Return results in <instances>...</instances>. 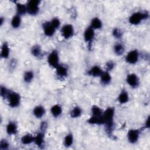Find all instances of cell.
<instances>
[{"instance_id": "obj_35", "label": "cell", "mask_w": 150, "mask_h": 150, "mask_svg": "<svg viewBox=\"0 0 150 150\" xmlns=\"http://www.w3.org/2000/svg\"><path fill=\"white\" fill-rule=\"evenodd\" d=\"M115 64L113 60H108L107 61L105 64V71L110 72V71L112 70L115 67Z\"/></svg>"}, {"instance_id": "obj_16", "label": "cell", "mask_w": 150, "mask_h": 150, "mask_svg": "<svg viewBox=\"0 0 150 150\" xmlns=\"http://www.w3.org/2000/svg\"><path fill=\"white\" fill-rule=\"evenodd\" d=\"M129 100V96L128 91L125 89L122 88L120 91L118 97L117 101L120 104H127Z\"/></svg>"}, {"instance_id": "obj_17", "label": "cell", "mask_w": 150, "mask_h": 150, "mask_svg": "<svg viewBox=\"0 0 150 150\" xmlns=\"http://www.w3.org/2000/svg\"><path fill=\"white\" fill-rule=\"evenodd\" d=\"M32 113L36 118L40 119L45 115L46 110L42 105H38L33 108Z\"/></svg>"}, {"instance_id": "obj_22", "label": "cell", "mask_w": 150, "mask_h": 150, "mask_svg": "<svg viewBox=\"0 0 150 150\" xmlns=\"http://www.w3.org/2000/svg\"><path fill=\"white\" fill-rule=\"evenodd\" d=\"M87 122L90 125H102L104 124L103 115L101 116H93L91 115L87 120Z\"/></svg>"}, {"instance_id": "obj_20", "label": "cell", "mask_w": 150, "mask_h": 150, "mask_svg": "<svg viewBox=\"0 0 150 150\" xmlns=\"http://www.w3.org/2000/svg\"><path fill=\"white\" fill-rule=\"evenodd\" d=\"M63 112V108L60 104H56L53 105L50 108V113L54 118L59 117Z\"/></svg>"}, {"instance_id": "obj_1", "label": "cell", "mask_w": 150, "mask_h": 150, "mask_svg": "<svg viewBox=\"0 0 150 150\" xmlns=\"http://www.w3.org/2000/svg\"><path fill=\"white\" fill-rule=\"evenodd\" d=\"M114 117L115 108L114 107H107L104 110L103 113V118L104 121V125L105 129L108 135H111L114 129Z\"/></svg>"}, {"instance_id": "obj_32", "label": "cell", "mask_w": 150, "mask_h": 150, "mask_svg": "<svg viewBox=\"0 0 150 150\" xmlns=\"http://www.w3.org/2000/svg\"><path fill=\"white\" fill-rule=\"evenodd\" d=\"M112 35L117 39H121L123 36L122 30L118 28H115L112 29Z\"/></svg>"}, {"instance_id": "obj_7", "label": "cell", "mask_w": 150, "mask_h": 150, "mask_svg": "<svg viewBox=\"0 0 150 150\" xmlns=\"http://www.w3.org/2000/svg\"><path fill=\"white\" fill-rule=\"evenodd\" d=\"M62 36L66 40L71 39L74 35V28L71 24L67 23L63 25L60 29Z\"/></svg>"}, {"instance_id": "obj_25", "label": "cell", "mask_w": 150, "mask_h": 150, "mask_svg": "<svg viewBox=\"0 0 150 150\" xmlns=\"http://www.w3.org/2000/svg\"><path fill=\"white\" fill-rule=\"evenodd\" d=\"M34 137L35 136H33L32 134L30 133L25 134V135H22V137L21 138V142L22 144L25 145H30L33 143Z\"/></svg>"}, {"instance_id": "obj_8", "label": "cell", "mask_w": 150, "mask_h": 150, "mask_svg": "<svg viewBox=\"0 0 150 150\" xmlns=\"http://www.w3.org/2000/svg\"><path fill=\"white\" fill-rule=\"evenodd\" d=\"M125 80L128 85L132 88H137L140 84V80L139 77L137 74L134 73L128 74L126 77Z\"/></svg>"}, {"instance_id": "obj_31", "label": "cell", "mask_w": 150, "mask_h": 150, "mask_svg": "<svg viewBox=\"0 0 150 150\" xmlns=\"http://www.w3.org/2000/svg\"><path fill=\"white\" fill-rule=\"evenodd\" d=\"M104 110L97 105H93L91 108V115L93 116H101Z\"/></svg>"}, {"instance_id": "obj_19", "label": "cell", "mask_w": 150, "mask_h": 150, "mask_svg": "<svg viewBox=\"0 0 150 150\" xmlns=\"http://www.w3.org/2000/svg\"><path fill=\"white\" fill-rule=\"evenodd\" d=\"M100 83L103 86H107L111 83L112 77L110 72L104 71L103 72L101 75L100 77Z\"/></svg>"}, {"instance_id": "obj_4", "label": "cell", "mask_w": 150, "mask_h": 150, "mask_svg": "<svg viewBox=\"0 0 150 150\" xmlns=\"http://www.w3.org/2000/svg\"><path fill=\"white\" fill-rule=\"evenodd\" d=\"M47 62L50 67L54 69H56L59 66L60 57L57 50L53 49L49 53L47 57Z\"/></svg>"}, {"instance_id": "obj_39", "label": "cell", "mask_w": 150, "mask_h": 150, "mask_svg": "<svg viewBox=\"0 0 150 150\" xmlns=\"http://www.w3.org/2000/svg\"><path fill=\"white\" fill-rule=\"evenodd\" d=\"M144 128H149V116H148L145 120V125H144Z\"/></svg>"}, {"instance_id": "obj_30", "label": "cell", "mask_w": 150, "mask_h": 150, "mask_svg": "<svg viewBox=\"0 0 150 150\" xmlns=\"http://www.w3.org/2000/svg\"><path fill=\"white\" fill-rule=\"evenodd\" d=\"M35 74L32 70H27L23 74V80L25 83H30L34 79Z\"/></svg>"}, {"instance_id": "obj_2", "label": "cell", "mask_w": 150, "mask_h": 150, "mask_svg": "<svg viewBox=\"0 0 150 150\" xmlns=\"http://www.w3.org/2000/svg\"><path fill=\"white\" fill-rule=\"evenodd\" d=\"M149 18V12L146 11H139L132 13L128 18L129 23L132 25H139L143 21Z\"/></svg>"}, {"instance_id": "obj_37", "label": "cell", "mask_w": 150, "mask_h": 150, "mask_svg": "<svg viewBox=\"0 0 150 150\" xmlns=\"http://www.w3.org/2000/svg\"><path fill=\"white\" fill-rule=\"evenodd\" d=\"M47 127H48L47 121H42L40 124V131L45 132L47 129Z\"/></svg>"}, {"instance_id": "obj_10", "label": "cell", "mask_w": 150, "mask_h": 150, "mask_svg": "<svg viewBox=\"0 0 150 150\" xmlns=\"http://www.w3.org/2000/svg\"><path fill=\"white\" fill-rule=\"evenodd\" d=\"M56 75L60 80H64L67 78L69 75V68L65 64H60L56 69Z\"/></svg>"}, {"instance_id": "obj_14", "label": "cell", "mask_w": 150, "mask_h": 150, "mask_svg": "<svg viewBox=\"0 0 150 150\" xmlns=\"http://www.w3.org/2000/svg\"><path fill=\"white\" fill-rule=\"evenodd\" d=\"M6 132L8 135H16L18 132V126L15 121H9L6 125Z\"/></svg>"}, {"instance_id": "obj_33", "label": "cell", "mask_w": 150, "mask_h": 150, "mask_svg": "<svg viewBox=\"0 0 150 150\" xmlns=\"http://www.w3.org/2000/svg\"><path fill=\"white\" fill-rule=\"evenodd\" d=\"M10 90L8 89L6 86L1 85L0 87V95L1 97L4 99H6V97L9 93Z\"/></svg>"}, {"instance_id": "obj_21", "label": "cell", "mask_w": 150, "mask_h": 150, "mask_svg": "<svg viewBox=\"0 0 150 150\" xmlns=\"http://www.w3.org/2000/svg\"><path fill=\"white\" fill-rule=\"evenodd\" d=\"M16 8V14L22 16L28 13L26 4H23L20 2H16L15 4Z\"/></svg>"}, {"instance_id": "obj_3", "label": "cell", "mask_w": 150, "mask_h": 150, "mask_svg": "<svg viewBox=\"0 0 150 150\" xmlns=\"http://www.w3.org/2000/svg\"><path fill=\"white\" fill-rule=\"evenodd\" d=\"M6 100L10 107L16 108L21 104V96L19 93L10 90Z\"/></svg>"}, {"instance_id": "obj_34", "label": "cell", "mask_w": 150, "mask_h": 150, "mask_svg": "<svg viewBox=\"0 0 150 150\" xmlns=\"http://www.w3.org/2000/svg\"><path fill=\"white\" fill-rule=\"evenodd\" d=\"M10 146V144L6 139H2L0 141V149L6 150L8 149Z\"/></svg>"}, {"instance_id": "obj_40", "label": "cell", "mask_w": 150, "mask_h": 150, "mask_svg": "<svg viewBox=\"0 0 150 150\" xmlns=\"http://www.w3.org/2000/svg\"><path fill=\"white\" fill-rule=\"evenodd\" d=\"M5 18L4 17H3V16H1V18H0V26L1 27L2 25H3V24L4 23V22H5Z\"/></svg>"}, {"instance_id": "obj_36", "label": "cell", "mask_w": 150, "mask_h": 150, "mask_svg": "<svg viewBox=\"0 0 150 150\" xmlns=\"http://www.w3.org/2000/svg\"><path fill=\"white\" fill-rule=\"evenodd\" d=\"M51 24L53 25V26L56 29H58L61 25V22L60 21V19L57 18V17H54L53 18H52L50 21Z\"/></svg>"}, {"instance_id": "obj_29", "label": "cell", "mask_w": 150, "mask_h": 150, "mask_svg": "<svg viewBox=\"0 0 150 150\" xmlns=\"http://www.w3.org/2000/svg\"><path fill=\"white\" fill-rule=\"evenodd\" d=\"M74 143L73 134L70 132L67 133L63 139V145L66 148H69L72 146Z\"/></svg>"}, {"instance_id": "obj_11", "label": "cell", "mask_w": 150, "mask_h": 150, "mask_svg": "<svg viewBox=\"0 0 150 150\" xmlns=\"http://www.w3.org/2000/svg\"><path fill=\"white\" fill-rule=\"evenodd\" d=\"M44 35L47 37H52L56 32V29L53 26L50 21H46L42 25Z\"/></svg>"}, {"instance_id": "obj_26", "label": "cell", "mask_w": 150, "mask_h": 150, "mask_svg": "<svg viewBox=\"0 0 150 150\" xmlns=\"http://www.w3.org/2000/svg\"><path fill=\"white\" fill-rule=\"evenodd\" d=\"M30 53L33 57L36 58L42 57L43 53L42 47L39 45H35L32 46L30 49Z\"/></svg>"}, {"instance_id": "obj_5", "label": "cell", "mask_w": 150, "mask_h": 150, "mask_svg": "<svg viewBox=\"0 0 150 150\" xmlns=\"http://www.w3.org/2000/svg\"><path fill=\"white\" fill-rule=\"evenodd\" d=\"M40 1L30 0L26 4L28 13L31 16L37 15L40 11Z\"/></svg>"}, {"instance_id": "obj_24", "label": "cell", "mask_w": 150, "mask_h": 150, "mask_svg": "<svg viewBox=\"0 0 150 150\" xmlns=\"http://www.w3.org/2000/svg\"><path fill=\"white\" fill-rule=\"evenodd\" d=\"M113 52L117 56L122 55L125 50V46L121 42H117L113 46Z\"/></svg>"}, {"instance_id": "obj_23", "label": "cell", "mask_w": 150, "mask_h": 150, "mask_svg": "<svg viewBox=\"0 0 150 150\" xmlns=\"http://www.w3.org/2000/svg\"><path fill=\"white\" fill-rule=\"evenodd\" d=\"M90 26L94 30L101 29L103 27V22L98 17H94L90 21Z\"/></svg>"}, {"instance_id": "obj_15", "label": "cell", "mask_w": 150, "mask_h": 150, "mask_svg": "<svg viewBox=\"0 0 150 150\" xmlns=\"http://www.w3.org/2000/svg\"><path fill=\"white\" fill-rule=\"evenodd\" d=\"M104 71L99 66L95 65L92 66L87 71V74L93 77H100Z\"/></svg>"}, {"instance_id": "obj_18", "label": "cell", "mask_w": 150, "mask_h": 150, "mask_svg": "<svg viewBox=\"0 0 150 150\" xmlns=\"http://www.w3.org/2000/svg\"><path fill=\"white\" fill-rule=\"evenodd\" d=\"M9 54H10V47L9 46V44L8 42H4L1 46L0 56L2 59H8Z\"/></svg>"}, {"instance_id": "obj_38", "label": "cell", "mask_w": 150, "mask_h": 150, "mask_svg": "<svg viewBox=\"0 0 150 150\" xmlns=\"http://www.w3.org/2000/svg\"><path fill=\"white\" fill-rule=\"evenodd\" d=\"M17 62L15 59H12L10 60L9 63V69L10 70H14L16 66Z\"/></svg>"}, {"instance_id": "obj_28", "label": "cell", "mask_w": 150, "mask_h": 150, "mask_svg": "<svg viewBox=\"0 0 150 150\" xmlns=\"http://www.w3.org/2000/svg\"><path fill=\"white\" fill-rule=\"evenodd\" d=\"M22 24V16L16 14L11 19V25L13 29H18Z\"/></svg>"}, {"instance_id": "obj_6", "label": "cell", "mask_w": 150, "mask_h": 150, "mask_svg": "<svg viewBox=\"0 0 150 150\" xmlns=\"http://www.w3.org/2000/svg\"><path fill=\"white\" fill-rule=\"evenodd\" d=\"M140 56V53L137 49H132L127 53L125 57V60L129 64H135L139 61Z\"/></svg>"}, {"instance_id": "obj_9", "label": "cell", "mask_w": 150, "mask_h": 150, "mask_svg": "<svg viewBox=\"0 0 150 150\" xmlns=\"http://www.w3.org/2000/svg\"><path fill=\"white\" fill-rule=\"evenodd\" d=\"M140 133H141V131L138 129H129L127 134L128 141L131 144H136L139 139Z\"/></svg>"}, {"instance_id": "obj_27", "label": "cell", "mask_w": 150, "mask_h": 150, "mask_svg": "<svg viewBox=\"0 0 150 150\" xmlns=\"http://www.w3.org/2000/svg\"><path fill=\"white\" fill-rule=\"evenodd\" d=\"M83 110L80 106L76 105L73 107L70 111V117L72 118H77L81 116Z\"/></svg>"}, {"instance_id": "obj_12", "label": "cell", "mask_w": 150, "mask_h": 150, "mask_svg": "<svg viewBox=\"0 0 150 150\" xmlns=\"http://www.w3.org/2000/svg\"><path fill=\"white\" fill-rule=\"evenodd\" d=\"M95 30L92 29L90 26H88L83 33V39L90 46L93 41L95 38Z\"/></svg>"}, {"instance_id": "obj_13", "label": "cell", "mask_w": 150, "mask_h": 150, "mask_svg": "<svg viewBox=\"0 0 150 150\" xmlns=\"http://www.w3.org/2000/svg\"><path fill=\"white\" fill-rule=\"evenodd\" d=\"M45 132L39 131L34 137L33 143L39 148H43L45 143Z\"/></svg>"}]
</instances>
